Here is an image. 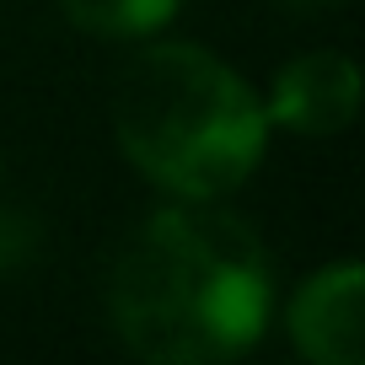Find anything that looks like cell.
Returning <instances> with one entry per match:
<instances>
[{"mask_svg":"<svg viewBox=\"0 0 365 365\" xmlns=\"http://www.w3.org/2000/svg\"><path fill=\"white\" fill-rule=\"evenodd\" d=\"M269 301L258 231L242 215L210 210V199L145 215L108 279L118 339L156 365H215L252 349Z\"/></svg>","mask_w":365,"mask_h":365,"instance_id":"1","label":"cell"},{"mask_svg":"<svg viewBox=\"0 0 365 365\" xmlns=\"http://www.w3.org/2000/svg\"><path fill=\"white\" fill-rule=\"evenodd\" d=\"M113 135L167 194L220 199L263 161L269 113L210 48L156 43L113 81Z\"/></svg>","mask_w":365,"mask_h":365,"instance_id":"2","label":"cell"},{"mask_svg":"<svg viewBox=\"0 0 365 365\" xmlns=\"http://www.w3.org/2000/svg\"><path fill=\"white\" fill-rule=\"evenodd\" d=\"M360 296H365L360 263H333V269L312 274L296 290V301H290V339H296V349L317 365H360V354H365Z\"/></svg>","mask_w":365,"mask_h":365,"instance_id":"3","label":"cell"},{"mask_svg":"<svg viewBox=\"0 0 365 365\" xmlns=\"http://www.w3.org/2000/svg\"><path fill=\"white\" fill-rule=\"evenodd\" d=\"M354 103H360V76H354L349 54L312 48L279 70L263 113L269 124H285L296 135H339L354 124Z\"/></svg>","mask_w":365,"mask_h":365,"instance_id":"4","label":"cell"},{"mask_svg":"<svg viewBox=\"0 0 365 365\" xmlns=\"http://www.w3.org/2000/svg\"><path fill=\"white\" fill-rule=\"evenodd\" d=\"M182 0H59V11L76 33L91 38H150L178 16Z\"/></svg>","mask_w":365,"mask_h":365,"instance_id":"5","label":"cell"},{"mask_svg":"<svg viewBox=\"0 0 365 365\" xmlns=\"http://www.w3.org/2000/svg\"><path fill=\"white\" fill-rule=\"evenodd\" d=\"M22 252H27V231L16 220H0V269H11Z\"/></svg>","mask_w":365,"mask_h":365,"instance_id":"6","label":"cell"}]
</instances>
